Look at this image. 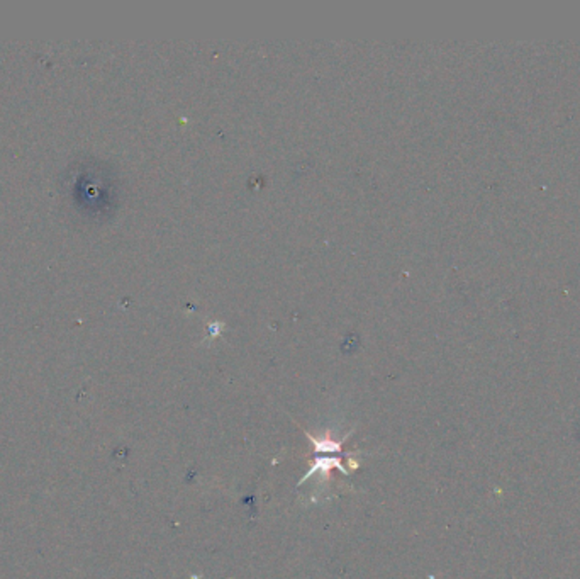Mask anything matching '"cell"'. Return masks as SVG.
I'll use <instances>...</instances> for the list:
<instances>
[{"mask_svg": "<svg viewBox=\"0 0 580 579\" xmlns=\"http://www.w3.org/2000/svg\"><path fill=\"white\" fill-rule=\"evenodd\" d=\"M304 433H306V437L311 440L312 445H314V450L319 452V454H340L343 449V442H345L346 438L353 433V430H351V432L346 435L343 440H334L329 432L326 433L324 437H312L311 433H307V432H304Z\"/></svg>", "mask_w": 580, "mask_h": 579, "instance_id": "cell-3", "label": "cell"}, {"mask_svg": "<svg viewBox=\"0 0 580 579\" xmlns=\"http://www.w3.org/2000/svg\"><path fill=\"white\" fill-rule=\"evenodd\" d=\"M333 467L338 469V471L345 472V474H350V472L346 471V467L343 466L338 457H323V455H321V457H316V460L312 462L311 469H309L306 474L300 477L297 486H302L309 479V477L314 476L316 472H317V474H321V479H323V483H326V481L329 479V472H331Z\"/></svg>", "mask_w": 580, "mask_h": 579, "instance_id": "cell-2", "label": "cell"}, {"mask_svg": "<svg viewBox=\"0 0 580 579\" xmlns=\"http://www.w3.org/2000/svg\"><path fill=\"white\" fill-rule=\"evenodd\" d=\"M358 466H360V462H358L357 459H355V457H348V469H350V472L355 471V469H358Z\"/></svg>", "mask_w": 580, "mask_h": 579, "instance_id": "cell-4", "label": "cell"}, {"mask_svg": "<svg viewBox=\"0 0 580 579\" xmlns=\"http://www.w3.org/2000/svg\"><path fill=\"white\" fill-rule=\"evenodd\" d=\"M66 196L71 206L85 218L107 214L111 206V185L104 167L94 160H80L71 163L63 175Z\"/></svg>", "mask_w": 580, "mask_h": 579, "instance_id": "cell-1", "label": "cell"}]
</instances>
